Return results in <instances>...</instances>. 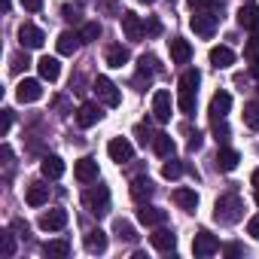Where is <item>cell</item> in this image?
I'll return each instance as SVG.
<instances>
[{
  "label": "cell",
  "instance_id": "6da1fadb",
  "mask_svg": "<svg viewBox=\"0 0 259 259\" xmlns=\"http://www.w3.org/2000/svg\"><path fill=\"white\" fill-rule=\"evenodd\" d=\"M241 217H244V201H241L238 192H226V195L217 198V204H213V220H217V223L232 226V223H238Z\"/></svg>",
  "mask_w": 259,
  "mask_h": 259
},
{
  "label": "cell",
  "instance_id": "7a4b0ae2",
  "mask_svg": "<svg viewBox=\"0 0 259 259\" xmlns=\"http://www.w3.org/2000/svg\"><path fill=\"white\" fill-rule=\"evenodd\" d=\"M82 204L89 207V213H95V217H107V213H110V189L101 186V183L92 186V189H85Z\"/></svg>",
  "mask_w": 259,
  "mask_h": 259
},
{
  "label": "cell",
  "instance_id": "3957f363",
  "mask_svg": "<svg viewBox=\"0 0 259 259\" xmlns=\"http://www.w3.org/2000/svg\"><path fill=\"white\" fill-rule=\"evenodd\" d=\"M95 95L107 107H119V101H122V95H119V89H116V82L110 76H98L95 79Z\"/></svg>",
  "mask_w": 259,
  "mask_h": 259
},
{
  "label": "cell",
  "instance_id": "277c9868",
  "mask_svg": "<svg viewBox=\"0 0 259 259\" xmlns=\"http://www.w3.org/2000/svg\"><path fill=\"white\" fill-rule=\"evenodd\" d=\"M107 153H110V159L119 162V165H125V162L135 159V147H132V141H128V138H113V141L107 144Z\"/></svg>",
  "mask_w": 259,
  "mask_h": 259
},
{
  "label": "cell",
  "instance_id": "5b68a950",
  "mask_svg": "<svg viewBox=\"0 0 259 259\" xmlns=\"http://www.w3.org/2000/svg\"><path fill=\"white\" fill-rule=\"evenodd\" d=\"M192 253H195L198 259L220 253V241H217V235H210L207 229H204V232H198V235H195V241H192Z\"/></svg>",
  "mask_w": 259,
  "mask_h": 259
},
{
  "label": "cell",
  "instance_id": "8992f818",
  "mask_svg": "<svg viewBox=\"0 0 259 259\" xmlns=\"http://www.w3.org/2000/svg\"><path fill=\"white\" fill-rule=\"evenodd\" d=\"M138 220L147 226V229H159V226H165L168 223V210H162V207H153V204H141V210H138Z\"/></svg>",
  "mask_w": 259,
  "mask_h": 259
},
{
  "label": "cell",
  "instance_id": "52a82bcc",
  "mask_svg": "<svg viewBox=\"0 0 259 259\" xmlns=\"http://www.w3.org/2000/svg\"><path fill=\"white\" fill-rule=\"evenodd\" d=\"M16 98H19L22 104L40 101V98H43V82H40V79H22V82L16 85Z\"/></svg>",
  "mask_w": 259,
  "mask_h": 259
},
{
  "label": "cell",
  "instance_id": "ba28073f",
  "mask_svg": "<svg viewBox=\"0 0 259 259\" xmlns=\"http://www.w3.org/2000/svg\"><path fill=\"white\" fill-rule=\"evenodd\" d=\"M189 28H192L198 37H213V31H217V16H213V13H195V16L189 19Z\"/></svg>",
  "mask_w": 259,
  "mask_h": 259
},
{
  "label": "cell",
  "instance_id": "9c48e42d",
  "mask_svg": "<svg viewBox=\"0 0 259 259\" xmlns=\"http://www.w3.org/2000/svg\"><path fill=\"white\" fill-rule=\"evenodd\" d=\"M19 40H22V46H25V49H40V46L46 43V34H43L37 25L25 22V25L19 28Z\"/></svg>",
  "mask_w": 259,
  "mask_h": 259
},
{
  "label": "cell",
  "instance_id": "30bf717a",
  "mask_svg": "<svg viewBox=\"0 0 259 259\" xmlns=\"http://www.w3.org/2000/svg\"><path fill=\"white\" fill-rule=\"evenodd\" d=\"M153 116H156V122H168L171 119V92L159 89L153 95Z\"/></svg>",
  "mask_w": 259,
  "mask_h": 259
},
{
  "label": "cell",
  "instance_id": "8fae6325",
  "mask_svg": "<svg viewBox=\"0 0 259 259\" xmlns=\"http://www.w3.org/2000/svg\"><path fill=\"white\" fill-rule=\"evenodd\" d=\"M73 177H76L79 183H95V180H98V162H95L92 156L79 159V162L73 165Z\"/></svg>",
  "mask_w": 259,
  "mask_h": 259
},
{
  "label": "cell",
  "instance_id": "7c38bea8",
  "mask_svg": "<svg viewBox=\"0 0 259 259\" xmlns=\"http://www.w3.org/2000/svg\"><path fill=\"white\" fill-rule=\"evenodd\" d=\"M64 226H67V210H61V207H52L40 217V229H46V232H61Z\"/></svg>",
  "mask_w": 259,
  "mask_h": 259
},
{
  "label": "cell",
  "instance_id": "4fadbf2b",
  "mask_svg": "<svg viewBox=\"0 0 259 259\" xmlns=\"http://www.w3.org/2000/svg\"><path fill=\"white\" fill-rule=\"evenodd\" d=\"M150 241H153V247H156L159 253H174V250H177V235L168 232V229H162V226L150 235Z\"/></svg>",
  "mask_w": 259,
  "mask_h": 259
},
{
  "label": "cell",
  "instance_id": "5bb4252c",
  "mask_svg": "<svg viewBox=\"0 0 259 259\" xmlns=\"http://www.w3.org/2000/svg\"><path fill=\"white\" fill-rule=\"evenodd\" d=\"M122 31H125V37L132 40V43H138L144 34H147V28H144V22L135 16V13H122Z\"/></svg>",
  "mask_w": 259,
  "mask_h": 259
},
{
  "label": "cell",
  "instance_id": "9a60e30c",
  "mask_svg": "<svg viewBox=\"0 0 259 259\" xmlns=\"http://www.w3.org/2000/svg\"><path fill=\"white\" fill-rule=\"evenodd\" d=\"M101 107L98 104H92V101H85L79 110H76V122H79V128H92V125H98L101 122Z\"/></svg>",
  "mask_w": 259,
  "mask_h": 259
},
{
  "label": "cell",
  "instance_id": "2e32d148",
  "mask_svg": "<svg viewBox=\"0 0 259 259\" xmlns=\"http://www.w3.org/2000/svg\"><path fill=\"white\" fill-rule=\"evenodd\" d=\"M79 46H82V37H79V31H64V34L55 40V49H58V55H73Z\"/></svg>",
  "mask_w": 259,
  "mask_h": 259
},
{
  "label": "cell",
  "instance_id": "e0dca14e",
  "mask_svg": "<svg viewBox=\"0 0 259 259\" xmlns=\"http://www.w3.org/2000/svg\"><path fill=\"white\" fill-rule=\"evenodd\" d=\"M238 162H241V156H238V150H232V147H220V153H217V159H213L217 171H226V174L235 171Z\"/></svg>",
  "mask_w": 259,
  "mask_h": 259
},
{
  "label": "cell",
  "instance_id": "ac0fdd59",
  "mask_svg": "<svg viewBox=\"0 0 259 259\" xmlns=\"http://www.w3.org/2000/svg\"><path fill=\"white\" fill-rule=\"evenodd\" d=\"M238 25L247 28V31H253V34H259V7H256V4L241 7V10H238Z\"/></svg>",
  "mask_w": 259,
  "mask_h": 259
},
{
  "label": "cell",
  "instance_id": "d6986e66",
  "mask_svg": "<svg viewBox=\"0 0 259 259\" xmlns=\"http://www.w3.org/2000/svg\"><path fill=\"white\" fill-rule=\"evenodd\" d=\"M168 49H171V61H174V64H189V58H192V46H189L186 40L174 37V40L168 43Z\"/></svg>",
  "mask_w": 259,
  "mask_h": 259
},
{
  "label": "cell",
  "instance_id": "ffe728a7",
  "mask_svg": "<svg viewBox=\"0 0 259 259\" xmlns=\"http://www.w3.org/2000/svg\"><path fill=\"white\" fill-rule=\"evenodd\" d=\"M37 70H40V79H46V82H55V79L61 76L58 58H49V55H43V58L37 61Z\"/></svg>",
  "mask_w": 259,
  "mask_h": 259
},
{
  "label": "cell",
  "instance_id": "44dd1931",
  "mask_svg": "<svg viewBox=\"0 0 259 259\" xmlns=\"http://www.w3.org/2000/svg\"><path fill=\"white\" fill-rule=\"evenodd\" d=\"M153 192H156V186H153V180H150V177H138V180L132 183V198H135L138 204L150 201V198H153Z\"/></svg>",
  "mask_w": 259,
  "mask_h": 259
},
{
  "label": "cell",
  "instance_id": "7402d4cb",
  "mask_svg": "<svg viewBox=\"0 0 259 259\" xmlns=\"http://www.w3.org/2000/svg\"><path fill=\"white\" fill-rule=\"evenodd\" d=\"M174 204L177 207H183V210H195L198 207V192L195 189H189V186H180V189H174Z\"/></svg>",
  "mask_w": 259,
  "mask_h": 259
},
{
  "label": "cell",
  "instance_id": "603a6c76",
  "mask_svg": "<svg viewBox=\"0 0 259 259\" xmlns=\"http://www.w3.org/2000/svg\"><path fill=\"white\" fill-rule=\"evenodd\" d=\"M210 64H213L217 70H226V67L235 64V52H232L229 46H213V49H210Z\"/></svg>",
  "mask_w": 259,
  "mask_h": 259
},
{
  "label": "cell",
  "instance_id": "cb8c5ba5",
  "mask_svg": "<svg viewBox=\"0 0 259 259\" xmlns=\"http://www.w3.org/2000/svg\"><path fill=\"white\" fill-rule=\"evenodd\" d=\"M25 201H28L31 207H43V204L49 201V186H46V183H31L28 192H25Z\"/></svg>",
  "mask_w": 259,
  "mask_h": 259
},
{
  "label": "cell",
  "instance_id": "d4e9b609",
  "mask_svg": "<svg viewBox=\"0 0 259 259\" xmlns=\"http://www.w3.org/2000/svg\"><path fill=\"white\" fill-rule=\"evenodd\" d=\"M156 70H159V61L153 55H141V61H138V82H150L156 76Z\"/></svg>",
  "mask_w": 259,
  "mask_h": 259
},
{
  "label": "cell",
  "instance_id": "484cf974",
  "mask_svg": "<svg viewBox=\"0 0 259 259\" xmlns=\"http://www.w3.org/2000/svg\"><path fill=\"white\" fill-rule=\"evenodd\" d=\"M229 107H232V95H229V92H217V95L210 98V116H213V119H223V116L229 113Z\"/></svg>",
  "mask_w": 259,
  "mask_h": 259
},
{
  "label": "cell",
  "instance_id": "4316f807",
  "mask_svg": "<svg viewBox=\"0 0 259 259\" xmlns=\"http://www.w3.org/2000/svg\"><path fill=\"white\" fill-rule=\"evenodd\" d=\"M40 171H43V177L58 180V177H64V162H61L58 156H46V159L40 162Z\"/></svg>",
  "mask_w": 259,
  "mask_h": 259
},
{
  "label": "cell",
  "instance_id": "83f0119b",
  "mask_svg": "<svg viewBox=\"0 0 259 259\" xmlns=\"http://www.w3.org/2000/svg\"><path fill=\"white\" fill-rule=\"evenodd\" d=\"M244 58L250 61V70L259 76V34H253V37L244 43Z\"/></svg>",
  "mask_w": 259,
  "mask_h": 259
},
{
  "label": "cell",
  "instance_id": "f1b7e54d",
  "mask_svg": "<svg viewBox=\"0 0 259 259\" xmlns=\"http://www.w3.org/2000/svg\"><path fill=\"white\" fill-rule=\"evenodd\" d=\"M153 150H156L162 159H171V156H174V150H177V144H174V138H171V135H156V138H153Z\"/></svg>",
  "mask_w": 259,
  "mask_h": 259
},
{
  "label": "cell",
  "instance_id": "f546056e",
  "mask_svg": "<svg viewBox=\"0 0 259 259\" xmlns=\"http://www.w3.org/2000/svg\"><path fill=\"white\" fill-rule=\"evenodd\" d=\"M85 250H89V253H104V250H107V232L92 229V232L85 235Z\"/></svg>",
  "mask_w": 259,
  "mask_h": 259
},
{
  "label": "cell",
  "instance_id": "4dcf8cb0",
  "mask_svg": "<svg viewBox=\"0 0 259 259\" xmlns=\"http://www.w3.org/2000/svg\"><path fill=\"white\" fill-rule=\"evenodd\" d=\"M43 253H46V256H55V259H64V256H70V241H64V238L46 241V244H43Z\"/></svg>",
  "mask_w": 259,
  "mask_h": 259
},
{
  "label": "cell",
  "instance_id": "1f68e13d",
  "mask_svg": "<svg viewBox=\"0 0 259 259\" xmlns=\"http://www.w3.org/2000/svg\"><path fill=\"white\" fill-rule=\"evenodd\" d=\"M128 58H132V55H128V49L122 43H116V46L107 49V64L110 67H122V64H128Z\"/></svg>",
  "mask_w": 259,
  "mask_h": 259
},
{
  "label": "cell",
  "instance_id": "d6a6232c",
  "mask_svg": "<svg viewBox=\"0 0 259 259\" xmlns=\"http://www.w3.org/2000/svg\"><path fill=\"white\" fill-rule=\"evenodd\" d=\"M177 110L186 113V116H192V113H195V92L180 89V95H177Z\"/></svg>",
  "mask_w": 259,
  "mask_h": 259
},
{
  "label": "cell",
  "instance_id": "836d02e7",
  "mask_svg": "<svg viewBox=\"0 0 259 259\" xmlns=\"http://www.w3.org/2000/svg\"><path fill=\"white\" fill-rule=\"evenodd\" d=\"M244 122H247V128L259 132V101H250V104H244Z\"/></svg>",
  "mask_w": 259,
  "mask_h": 259
},
{
  "label": "cell",
  "instance_id": "e575fe53",
  "mask_svg": "<svg viewBox=\"0 0 259 259\" xmlns=\"http://www.w3.org/2000/svg\"><path fill=\"white\" fill-rule=\"evenodd\" d=\"M13 232H16V229H13ZM13 232H10V229H7V232H0V253H4L7 259L16 256V235H13Z\"/></svg>",
  "mask_w": 259,
  "mask_h": 259
},
{
  "label": "cell",
  "instance_id": "d590c367",
  "mask_svg": "<svg viewBox=\"0 0 259 259\" xmlns=\"http://www.w3.org/2000/svg\"><path fill=\"white\" fill-rule=\"evenodd\" d=\"M113 232L119 235V241H138L135 226H132V223H125V220H116V223H113Z\"/></svg>",
  "mask_w": 259,
  "mask_h": 259
},
{
  "label": "cell",
  "instance_id": "8d00e7d4",
  "mask_svg": "<svg viewBox=\"0 0 259 259\" xmlns=\"http://www.w3.org/2000/svg\"><path fill=\"white\" fill-rule=\"evenodd\" d=\"M198 82H201V73H198L195 67L183 70V76H180V89H186V92H198Z\"/></svg>",
  "mask_w": 259,
  "mask_h": 259
},
{
  "label": "cell",
  "instance_id": "74e56055",
  "mask_svg": "<svg viewBox=\"0 0 259 259\" xmlns=\"http://www.w3.org/2000/svg\"><path fill=\"white\" fill-rule=\"evenodd\" d=\"M183 171H186V165H183L180 159H168V162L162 165V177H165V180H177Z\"/></svg>",
  "mask_w": 259,
  "mask_h": 259
},
{
  "label": "cell",
  "instance_id": "f35d334b",
  "mask_svg": "<svg viewBox=\"0 0 259 259\" xmlns=\"http://www.w3.org/2000/svg\"><path fill=\"white\" fill-rule=\"evenodd\" d=\"M79 37H82V43H95V40L101 37V25H98V22H85V25L79 28Z\"/></svg>",
  "mask_w": 259,
  "mask_h": 259
},
{
  "label": "cell",
  "instance_id": "ab89813d",
  "mask_svg": "<svg viewBox=\"0 0 259 259\" xmlns=\"http://www.w3.org/2000/svg\"><path fill=\"white\" fill-rule=\"evenodd\" d=\"M186 4H189L195 13H217V10H220V0H186Z\"/></svg>",
  "mask_w": 259,
  "mask_h": 259
},
{
  "label": "cell",
  "instance_id": "60d3db41",
  "mask_svg": "<svg viewBox=\"0 0 259 259\" xmlns=\"http://www.w3.org/2000/svg\"><path fill=\"white\" fill-rule=\"evenodd\" d=\"M229 135H232V132H229V125H226L223 119H213V138H217L220 144H226V141H229Z\"/></svg>",
  "mask_w": 259,
  "mask_h": 259
},
{
  "label": "cell",
  "instance_id": "b9f144b4",
  "mask_svg": "<svg viewBox=\"0 0 259 259\" xmlns=\"http://www.w3.org/2000/svg\"><path fill=\"white\" fill-rule=\"evenodd\" d=\"M247 235L259 241V213H256V217H250V223H247Z\"/></svg>",
  "mask_w": 259,
  "mask_h": 259
},
{
  "label": "cell",
  "instance_id": "7bdbcfd3",
  "mask_svg": "<svg viewBox=\"0 0 259 259\" xmlns=\"http://www.w3.org/2000/svg\"><path fill=\"white\" fill-rule=\"evenodd\" d=\"M61 16H64L67 22H73V25H79V22H82V19H79V13H76L73 7H64V10H61Z\"/></svg>",
  "mask_w": 259,
  "mask_h": 259
},
{
  "label": "cell",
  "instance_id": "ee69618b",
  "mask_svg": "<svg viewBox=\"0 0 259 259\" xmlns=\"http://www.w3.org/2000/svg\"><path fill=\"white\" fill-rule=\"evenodd\" d=\"M144 28H147V34H153V37H159V34H162V25H159V19H150Z\"/></svg>",
  "mask_w": 259,
  "mask_h": 259
},
{
  "label": "cell",
  "instance_id": "f6af8a7d",
  "mask_svg": "<svg viewBox=\"0 0 259 259\" xmlns=\"http://www.w3.org/2000/svg\"><path fill=\"white\" fill-rule=\"evenodd\" d=\"M22 4H25L28 13H40L43 10V0H22Z\"/></svg>",
  "mask_w": 259,
  "mask_h": 259
},
{
  "label": "cell",
  "instance_id": "bcb514c9",
  "mask_svg": "<svg viewBox=\"0 0 259 259\" xmlns=\"http://www.w3.org/2000/svg\"><path fill=\"white\" fill-rule=\"evenodd\" d=\"M28 64H31V61H28V52H25V55H16V58H13V70H22V67H28Z\"/></svg>",
  "mask_w": 259,
  "mask_h": 259
},
{
  "label": "cell",
  "instance_id": "7dc6e473",
  "mask_svg": "<svg viewBox=\"0 0 259 259\" xmlns=\"http://www.w3.org/2000/svg\"><path fill=\"white\" fill-rule=\"evenodd\" d=\"M10 125H13V110H4V128H0V135H10Z\"/></svg>",
  "mask_w": 259,
  "mask_h": 259
},
{
  "label": "cell",
  "instance_id": "c3c4849f",
  "mask_svg": "<svg viewBox=\"0 0 259 259\" xmlns=\"http://www.w3.org/2000/svg\"><path fill=\"white\" fill-rule=\"evenodd\" d=\"M135 132H138V141H141V144H144V147H147V144H150V141H153V138H156V135H150V132H144V128H141V125H138V128H135Z\"/></svg>",
  "mask_w": 259,
  "mask_h": 259
},
{
  "label": "cell",
  "instance_id": "681fc988",
  "mask_svg": "<svg viewBox=\"0 0 259 259\" xmlns=\"http://www.w3.org/2000/svg\"><path fill=\"white\" fill-rule=\"evenodd\" d=\"M13 229H16V232H19V235H22V238H25V235H28V232H31V229H28V223H25V220H16V223H13Z\"/></svg>",
  "mask_w": 259,
  "mask_h": 259
},
{
  "label": "cell",
  "instance_id": "f907efd6",
  "mask_svg": "<svg viewBox=\"0 0 259 259\" xmlns=\"http://www.w3.org/2000/svg\"><path fill=\"white\" fill-rule=\"evenodd\" d=\"M223 253H226V256H241V247H238V244H226Z\"/></svg>",
  "mask_w": 259,
  "mask_h": 259
},
{
  "label": "cell",
  "instance_id": "816d5d0a",
  "mask_svg": "<svg viewBox=\"0 0 259 259\" xmlns=\"http://www.w3.org/2000/svg\"><path fill=\"white\" fill-rule=\"evenodd\" d=\"M198 147H201V135H198V132H195V135H192V138H189V150H192V153H195V150H198Z\"/></svg>",
  "mask_w": 259,
  "mask_h": 259
},
{
  "label": "cell",
  "instance_id": "f5cc1de1",
  "mask_svg": "<svg viewBox=\"0 0 259 259\" xmlns=\"http://www.w3.org/2000/svg\"><path fill=\"white\" fill-rule=\"evenodd\" d=\"M0 156H4V159H7V162H10V159H13V150H10V147H7V144H4V150H0Z\"/></svg>",
  "mask_w": 259,
  "mask_h": 259
},
{
  "label": "cell",
  "instance_id": "db71d44e",
  "mask_svg": "<svg viewBox=\"0 0 259 259\" xmlns=\"http://www.w3.org/2000/svg\"><path fill=\"white\" fill-rule=\"evenodd\" d=\"M250 180H253V186H256V189H259V168H256V171H253V177H250Z\"/></svg>",
  "mask_w": 259,
  "mask_h": 259
},
{
  "label": "cell",
  "instance_id": "11a10c76",
  "mask_svg": "<svg viewBox=\"0 0 259 259\" xmlns=\"http://www.w3.org/2000/svg\"><path fill=\"white\" fill-rule=\"evenodd\" d=\"M10 7H13V0H4V13H10Z\"/></svg>",
  "mask_w": 259,
  "mask_h": 259
},
{
  "label": "cell",
  "instance_id": "9f6ffc18",
  "mask_svg": "<svg viewBox=\"0 0 259 259\" xmlns=\"http://www.w3.org/2000/svg\"><path fill=\"white\" fill-rule=\"evenodd\" d=\"M141 4H147V7H150V4H156V0H141Z\"/></svg>",
  "mask_w": 259,
  "mask_h": 259
},
{
  "label": "cell",
  "instance_id": "6f0895ef",
  "mask_svg": "<svg viewBox=\"0 0 259 259\" xmlns=\"http://www.w3.org/2000/svg\"><path fill=\"white\" fill-rule=\"evenodd\" d=\"M256 204H259V189H256Z\"/></svg>",
  "mask_w": 259,
  "mask_h": 259
}]
</instances>
